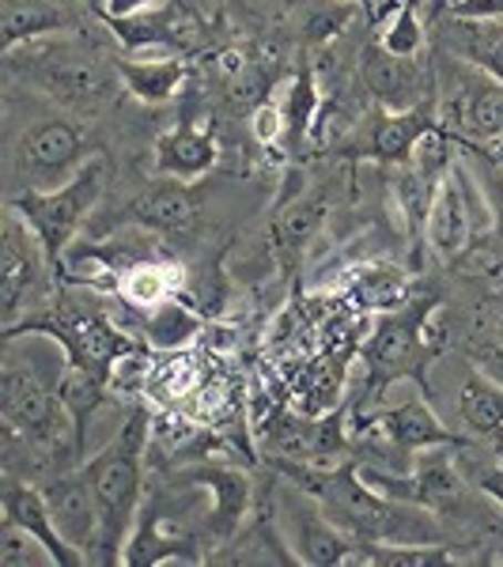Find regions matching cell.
<instances>
[{"instance_id":"6da1fadb","label":"cell","mask_w":503,"mask_h":567,"mask_svg":"<svg viewBox=\"0 0 503 567\" xmlns=\"http://www.w3.org/2000/svg\"><path fill=\"white\" fill-rule=\"evenodd\" d=\"M273 465L296 488L315 496L329 523H337L356 542H394V545L443 542V529L432 518V511L424 515V507H417V503L382 496L379 488H371L360 477L356 458H345L337 465H304V462L273 458Z\"/></svg>"},{"instance_id":"7a4b0ae2","label":"cell","mask_w":503,"mask_h":567,"mask_svg":"<svg viewBox=\"0 0 503 567\" xmlns=\"http://www.w3.org/2000/svg\"><path fill=\"white\" fill-rule=\"evenodd\" d=\"M152 439L148 413H133L130 424L122 427L99 454L80 465L91 481L99 503V523H103V553L99 564H122L125 542H130L136 518H141V496H144V451Z\"/></svg>"},{"instance_id":"3957f363","label":"cell","mask_w":503,"mask_h":567,"mask_svg":"<svg viewBox=\"0 0 503 567\" xmlns=\"http://www.w3.org/2000/svg\"><path fill=\"white\" fill-rule=\"evenodd\" d=\"M432 315V303H417L409 299L401 310L390 315H374V326L363 341V405L374 409L382 405V390H390L394 382H424L432 349L424 333V318Z\"/></svg>"},{"instance_id":"277c9868","label":"cell","mask_w":503,"mask_h":567,"mask_svg":"<svg viewBox=\"0 0 503 567\" xmlns=\"http://www.w3.org/2000/svg\"><path fill=\"white\" fill-rule=\"evenodd\" d=\"M103 186H106V163L99 159V155H91L65 186L23 189L20 197H12V208L27 219V227L39 235L53 277H58L61 261H65V254L72 250V243H76L84 219L95 213L99 197H103Z\"/></svg>"},{"instance_id":"5b68a950","label":"cell","mask_w":503,"mask_h":567,"mask_svg":"<svg viewBox=\"0 0 503 567\" xmlns=\"http://www.w3.org/2000/svg\"><path fill=\"white\" fill-rule=\"evenodd\" d=\"M23 333H39V337L58 341L61 352H65V363L95 374L106 386L114 382L117 363H122L125 355L141 352L130 337H125L122 326H114L106 315H91V310H45V315H31V318H23L20 326L4 329L8 341Z\"/></svg>"},{"instance_id":"8992f818","label":"cell","mask_w":503,"mask_h":567,"mask_svg":"<svg viewBox=\"0 0 503 567\" xmlns=\"http://www.w3.org/2000/svg\"><path fill=\"white\" fill-rule=\"evenodd\" d=\"M454 451H459V446L420 451L409 473H390V470L363 465L360 477L390 499L417 503V507L432 511V515H451L465 496V477H462V465L454 462Z\"/></svg>"},{"instance_id":"52a82bcc","label":"cell","mask_w":503,"mask_h":567,"mask_svg":"<svg viewBox=\"0 0 503 567\" xmlns=\"http://www.w3.org/2000/svg\"><path fill=\"white\" fill-rule=\"evenodd\" d=\"M45 250L39 235L27 227V219L8 208L4 227H0V310H4V329L20 326L31 318V299L45 296Z\"/></svg>"},{"instance_id":"ba28073f","label":"cell","mask_w":503,"mask_h":567,"mask_svg":"<svg viewBox=\"0 0 503 567\" xmlns=\"http://www.w3.org/2000/svg\"><path fill=\"white\" fill-rule=\"evenodd\" d=\"M478 224L489 227L492 213L489 200L478 189V182L470 178V171L462 163H451L443 178L435 186L432 208H428V224H424V243L432 246L443 261H454L465 254Z\"/></svg>"},{"instance_id":"9c48e42d","label":"cell","mask_w":503,"mask_h":567,"mask_svg":"<svg viewBox=\"0 0 503 567\" xmlns=\"http://www.w3.org/2000/svg\"><path fill=\"white\" fill-rule=\"evenodd\" d=\"M91 159L84 133L65 117H45L31 125L12 152L16 175L27 189H58Z\"/></svg>"},{"instance_id":"30bf717a","label":"cell","mask_w":503,"mask_h":567,"mask_svg":"<svg viewBox=\"0 0 503 567\" xmlns=\"http://www.w3.org/2000/svg\"><path fill=\"white\" fill-rule=\"evenodd\" d=\"M277 507H280V529H285L288 545L296 548L299 564H310V567L352 564L360 542L345 534L337 523H329L315 496H307L304 488H296V484L288 481L277 496Z\"/></svg>"},{"instance_id":"8fae6325","label":"cell","mask_w":503,"mask_h":567,"mask_svg":"<svg viewBox=\"0 0 503 567\" xmlns=\"http://www.w3.org/2000/svg\"><path fill=\"white\" fill-rule=\"evenodd\" d=\"M439 125L443 122H439L435 99H428V103H420L413 110H382L379 106V114H371L368 130L360 125L345 148L352 155H360V159L382 163V167H406V163H413L417 144L432 130H439Z\"/></svg>"},{"instance_id":"7c38bea8","label":"cell","mask_w":503,"mask_h":567,"mask_svg":"<svg viewBox=\"0 0 503 567\" xmlns=\"http://www.w3.org/2000/svg\"><path fill=\"white\" fill-rule=\"evenodd\" d=\"M42 496L50 503V515L69 545H76L88 556V564H99L103 553V523H99V503L91 492L84 470H61L42 484Z\"/></svg>"},{"instance_id":"4fadbf2b","label":"cell","mask_w":503,"mask_h":567,"mask_svg":"<svg viewBox=\"0 0 503 567\" xmlns=\"http://www.w3.org/2000/svg\"><path fill=\"white\" fill-rule=\"evenodd\" d=\"M186 488L213 492V515H208V537L219 545H232V537L246 526V515L254 507V484L243 470L224 462H201L175 473Z\"/></svg>"},{"instance_id":"5bb4252c","label":"cell","mask_w":503,"mask_h":567,"mask_svg":"<svg viewBox=\"0 0 503 567\" xmlns=\"http://www.w3.org/2000/svg\"><path fill=\"white\" fill-rule=\"evenodd\" d=\"M363 84L382 110H413L435 99L432 72L417 58H398V53L382 50L379 42L363 50Z\"/></svg>"},{"instance_id":"9a60e30c","label":"cell","mask_w":503,"mask_h":567,"mask_svg":"<svg viewBox=\"0 0 503 567\" xmlns=\"http://www.w3.org/2000/svg\"><path fill=\"white\" fill-rule=\"evenodd\" d=\"M0 511H4L8 523L23 526L27 534L39 537V542L50 548V556L58 567H88V556L80 553L76 545H69L65 534H61L58 523H53L50 503H45L42 488H34V484H27L8 473L4 488H0Z\"/></svg>"},{"instance_id":"2e32d148","label":"cell","mask_w":503,"mask_h":567,"mask_svg":"<svg viewBox=\"0 0 503 567\" xmlns=\"http://www.w3.org/2000/svg\"><path fill=\"white\" fill-rule=\"evenodd\" d=\"M39 72L34 80L50 91L53 99H61L65 106L76 110H99L114 95V76L91 58H72V53H39Z\"/></svg>"},{"instance_id":"e0dca14e","label":"cell","mask_w":503,"mask_h":567,"mask_svg":"<svg viewBox=\"0 0 503 567\" xmlns=\"http://www.w3.org/2000/svg\"><path fill=\"white\" fill-rule=\"evenodd\" d=\"M201 216V194L194 182L182 178H155L148 189L130 205V219L148 235H186Z\"/></svg>"},{"instance_id":"ac0fdd59","label":"cell","mask_w":503,"mask_h":567,"mask_svg":"<svg viewBox=\"0 0 503 567\" xmlns=\"http://www.w3.org/2000/svg\"><path fill=\"white\" fill-rule=\"evenodd\" d=\"M171 560L201 564L205 556H201L194 534H182V529L171 526L160 507H144L133 526V534H130V542H125L122 564L125 567H155V564H171Z\"/></svg>"},{"instance_id":"d6986e66","label":"cell","mask_w":503,"mask_h":567,"mask_svg":"<svg viewBox=\"0 0 503 567\" xmlns=\"http://www.w3.org/2000/svg\"><path fill=\"white\" fill-rule=\"evenodd\" d=\"M106 20V16H103ZM114 39L125 50H194L197 42V23L186 8H148L141 16H125V20H106Z\"/></svg>"},{"instance_id":"ffe728a7","label":"cell","mask_w":503,"mask_h":567,"mask_svg":"<svg viewBox=\"0 0 503 567\" xmlns=\"http://www.w3.org/2000/svg\"><path fill=\"white\" fill-rule=\"evenodd\" d=\"M219 159V144L216 136L201 125H175L155 141V178H182V182H197L216 167Z\"/></svg>"},{"instance_id":"44dd1931","label":"cell","mask_w":503,"mask_h":567,"mask_svg":"<svg viewBox=\"0 0 503 567\" xmlns=\"http://www.w3.org/2000/svg\"><path fill=\"white\" fill-rule=\"evenodd\" d=\"M117 80L125 84L133 99L148 106H160V103H171L178 95L182 84H186L189 69L186 61L175 58V53H155V58H122L114 65Z\"/></svg>"},{"instance_id":"7402d4cb","label":"cell","mask_w":503,"mask_h":567,"mask_svg":"<svg viewBox=\"0 0 503 567\" xmlns=\"http://www.w3.org/2000/svg\"><path fill=\"white\" fill-rule=\"evenodd\" d=\"M345 296L363 315H390L413 299V280L394 265H360V269H352Z\"/></svg>"},{"instance_id":"603a6c76","label":"cell","mask_w":503,"mask_h":567,"mask_svg":"<svg viewBox=\"0 0 503 567\" xmlns=\"http://www.w3.org/2000/svg\"><path fill=\"white\" fill-rule=\"evenodd\" d=\"M345 379H349V352L326 349L318 360L304 363V379L296 382V405L307 416L333 413L341 405Z\"/></svg>"},{"instance_id":"cb8c5ba5","label":"cell","mask_w":503,"mask_h":567,"mask_svg":"<svg viewBox=\"0 0 503 567\" xmlns=\"http://www.w3.org/2000/svg\"><path fill=\"white\" fill-rule=\"evenodd\" d=\"M443 45L503 84V20H454L451 16Z\"/></svg>"},{"instance_id":"d4e9b609","label":"cell","mask_w":503,"mask_h":567,"mask_svg":"<svg viewBox=\"0 0 503 567\" xmlns=\"http://www.w3.org/2000/svg\"><path fill=\"white\" fill-rule=\"evenodd\" d=\"M459 416L473 439H503V382L470 371L459 390Z\"/></svg>"},{"instance_id":"484cf974","label":"cell","mask_w":503,"mask_h":567,"mask_svg":"<svg viewBox=\"0 0 503 567\" xmlns=\"http://www.w3.org/2000/svg\"><path fill=\"white\" fill-rule=\"evenodd\" d=\"M178 284H182V269L163 258H144L130 265L117 280V296L125 299V307L133 310H155L160 303L178 296Z\"/></svg>"},{"instance_id":"4316f807","label":"cell","mask_w":503,"mask_h":567,"mask_svg":"<svg viewBox=\"0 0 503 567\" xmlns=\"http://www.w3.org/2000/svg\"><path fill=\"white\" fill-rule=\"evenodd\" d=\"M329 216V205L322 194H299L291 197L285 208H280L277 224H273V239H277V250L285 254V258H299V254L307 250L310 243L318 239V231H322Z\"/></svg>"},{"instance_id":"83f0119b","label":"cell","mask_w":503,"mask_h":567,"mask_svg":"<svg viewBox=\"0 0 503 567\" xmlns=\"http://www.w3.org/2000/svg\"><path fill=\"white\" fill-rule=\"evenodd\" d=\"M61 27H65V12L53 8L50 0H4L0 45H4V53H16L23 42L53 34V31H61Z\"/></svg>"},{"instance_id":"f1b7e54d","label":"cell","mask_w":503,"mask_h":567,"mask_svg":"<svg viewBox=\"0 0 503 567\" xmlns=\"http://www.w3.org/2000/svg\"><path fill=\"white\" fill-rule=\"evenodd\" d=\"M280 110H285V144L288 152H299L310 141V130L318 122V110H322V91H318L315 69L304 65L291 76V84L280 95Z\"/></svg>"},{"instance_id":"f546056e","label":"cell","mask_w":503,"mask_h":567,"mask_svg":"<svg viewBox=\"0 0 503 567\" xmlns=\"http://www.w3.org/2000/svg\"><path fill=\"white\" fill-rule=\"evenodd\" d=\"M141 333L152 349L175 352L201 333V315L182 296H175V299H167V303H160L155 310H144Z\"/></svg>"},{"instance_id":"4dcf8cb0","label":"cell","mask_w":503,"mask_h":567,"mask_svg":"<svg viewBox=\"0 0 503 567\" xmlns=\"http://www.w3.org/2000/svg\"><path fill=\"white\" fill-rule=\"evenodd\" d=\"M58 398L61 405L69 409L72 424H76V439H80V454H88V424L91 416H95V409L103 405L106 398V382L95 379V374L72 368V363H65L58 374Z\"/></svg>"},{"instance_id":"1f68e13d","label":"cell","mask_w":503,"mask_h":567,"mask_svg":"<svg viewBox=\"0 0 503 567\" xmlns=\"http://www.w3.org/2000/svg\"><path fill=\"white\" fill-rule=\"evenodd\" d=\"M208 72L213 80L224 91H232L235 99H254L261 103V72H258V61H250L243 50H216L208 58Z\"/></svg>"},{"instance_id":"d6a6232c","label":"cell","mask_w":503,"mask_h":567,"mask_svg":"<svg viewBox=\"0 0 503 567\" xmlns=\"http://www.w3.org/2000/svg\"><path fill=\"white\" fill-rule=\"evenodd\" d=\"M0 567H58V564H53L50 548L39 537L4 518V526H0Z\"/></svg>"},{"instance_id":"836d02e7","label":"cell","mask_w":503,"mask_h":567,"mask_svg":"<svg viewBox=\"0 0 503 567\" xmlns=\"http://www.w3.org/2000/svg\"><path fill=\"white\" fill-rule=\"evenodd\" d=\"M250 136L261 148L285 141V110H280L277 99H261V103L250 106Z\"/></svg>"},{"instance_id":"e575fe53","label":"cell","mask_w":503,"mask_h":567,"mask_svg":"<svg viewBox=\"0 0 503 567\" xmlns=\"http://www.w3.org/2000/svg\"><path fill=\"white\" fill-rule=\"evenodd\" d=\"M446 16H454V20H503V0H459Z\"/></svg>"},{"instance_id":"d590c367","label":"cell","mask_w":503,"mask_h":567,"mask_svg":"<svg viewBox=\"0 0 503 567\" xmlns=\"http://www.w3.org/2000/svg\"><path fill=\"white\" fill-rule=\"evenodd\" d=\"M160 4H167V0H103V16L106 20H125V16H141Z\"/></svg>"},{"instance_id":"8d00e7d4","label":"cell","mask_w":503,"mask_h":567,"mask_svg":"<svg viewBox=\"0 0 503 567\" xmlns=\"http://www.w3.org/2000/svg\"><path fill=\"white\" fill-rule=\"evenodd\" d=\"M478 488L484 492V496H492L503 507V462L489 465V470L478 473Z\"/></svg>"},{"instance_id":"74e56055","label":"cell","mask_w":503,"mask_h":567,"mask_svg":"<svg viewBox=\"0 0 503 567\" xmlns=\"http://www.w3.org/2000/svg\"><path fill=\"white\" fill-rule=\"evenodd\" d=\"M398 4H401V0H368L371 20H374V23H379V20H390V16L398 12Z\"/></svg>"},{"instance_id":"f35d334b","label":"cell","mask_w":503,"mask_h":567,"mask_svg":"<svg viewBox=\"0 0 503 567\" xmlns=\"http://www.w3.org/2000/svg\"><path fill=\"white\" fill-rule=\"evenodd\" d=\"M481 155L492 163V167L503 171V136H496V141H489V144H481Z\"/></svg>"},{"instance_id":"ab89813d","label":"cell","mask_w":503,"mask_h":567,"mask_svg":"<svg viewBox=\"0 0 503 567\" xmlns=\"http://www.w3.org/2000/svg\"><path fill=\"white\" fill-rule=\"evenodd\" d=\"M454 4H459V0H432V4H428L424 12L432 16V20H439V16H446V12H451Z\"/></svg>"},{"instance_id":"60d3db41","label":"cell","mask_w":503,"mask_h":567,"mask_svg":"<svg viewBox=\"0 0 503 567\" xmlns=\"http://www.w3.org/2000/svg\"><path fill=\"white\" fill-rule=\"evenodd\" d=\"M349 4H368V0H349Z\"/></svg>"}]
</instances>
